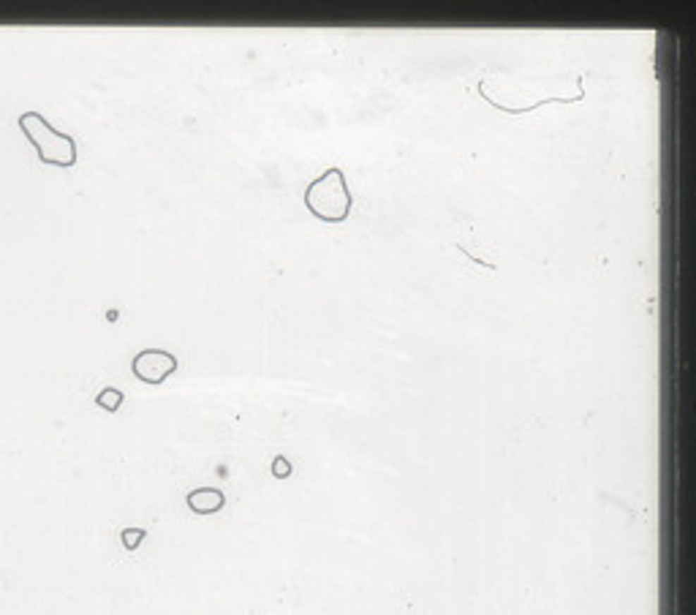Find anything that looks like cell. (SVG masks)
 Returning <instances> with one entry per match:
<instances>
[{"instance_id":"6da1fadb","label":"cell","mask_w":696,"mask_h":615,"mask_svg":"<svg viewBox=\"0 0 696 615\" xmlns=\"http://www.w3.org/2000/svg\"><path fill=\"white\" fill-rule=\"evenodd\" d=\"M305 207L310 215H316L324 224H343L348 221L354 196L348 191V180L343 169L332 166L324 174H319L307 188H305Z\"/></svg>"},{"instance_id":"7a4b0ae2","label":"cell","mask_w":696,"mask_h":615,"mask_svg":"<svg viewBox=\"0 0 696 615\" xmlns=\"http://www.w3.org/2000/svg\"><path fill=\"white\" fill-rule=\"evenodd\" d=\"M19 128L28 136V142L36 147L38 158L52 166H74L76 164V142L68 134L57 131L47 123V117L38 112H25L19 117Z\"/></svg>"},{"instance_id":"3957f363","label":"cell","mask_w":696,"mask_h":615,"mask_svg":"<svg viewBox=\"0 0 696 615\" xmlns=\"http://www.w3.org/2000/svg\"><path fill=\"white\" fill-rule=\"evenodd\" d=\"M131 370L145 384H164L177 370V357L171 351H164V348H145L133 357Z\"/></svg>"},{"instance_id":"277c9868","label":"cell","mask_w":696,"mask_h":615,"mask_svg":"<svg viewBox=\"0 0 696 615\" xmlns=\"http://www.w3.org/2000/svg\"><path fill=\"white\" fill-rule=\"evenodd\" d=\"M185 504L196 515H215V512H221L226 506V496L218 487H196V490L188 493Z\"/></svg>"},{"instance_id":"5b68a950","label":"cell","mask_w":696,"mask_h":615,"mask_svg":"<svg viewBox=\"0 0 696 615\" xmlns=\"http://www.w3.org/2000/svg\"><path fill=\"white\" fill-rule=\"evenodd\" d=\"M123 401H126V395H123V392H120L117 386H106V389H101V392L95 395V403L101 406L104 411H109V414L120 411Z\"/></svg>"},{"instance_id":"8992f818","label":"cell","mask_w":696,"mask_h":615,"mask_svg":"<svg viewBox=\"0 0 696 615\" xmlns=\"http://www.w3.org/2000/svg\"><path fill=\"white\" fill-rule=\"evenodd\" d=\"M145 539H147V531H145V528H123V531H120V542H123L126 550H136Z\"/></svg>"},{"instance_id":"52a82bcc","label":"cell","mask_w":696,"mask_h":615,"mask_svg":"<svg viewBox=\"0 0 696 615\" xmlns=\"http://www.w3.org/2000/svg\"><path fill=\"white\" fill-rule=\"evenodd\" d=\"M291 471H294V468H291V461H288V458L278 455V458L272 461V477H275V480H288Z\"/></svg>"}]
</instances>
